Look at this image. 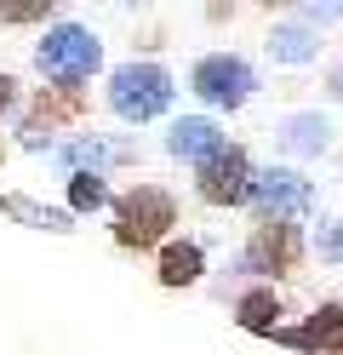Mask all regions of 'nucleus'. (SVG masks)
Wrapping results in <instances>:
<instances>
[{
	"mask_svg": "<svg viewBox=\"0 0 343 355\" xmlns=\"http://www.w3.org/2000/svg\"><path fill=\"white\" fill-rule=\"evenodd\" d=\"M297 252H304V241L292 224H263L246 252V270H286V263H297Z\"/></svg>",
	"mask_w": 343,
	"mask_h": 355,
	"instance_id": "obj_7",
	"label": "nucleus"
},
{
	"mask_svg": "<svg viewBox=\"0 0 343 355\" xmlns=\"http://www.w3.org/2000/svg\"><path fill=\"white\" fill-rule=\"evenodd\" d=\"M252 212H258V224H286V218H304L315 207V189L309 178H297L286 166H269L263 178H252Z\"/></svg>",
	"mask_w": 343,
	"mask_h": 355,
	"instance_id": "obj_3",
	"label": "nucleus"
},
{
	"mask_svg": "<svg viewBox=\"0 0 343 355\" xmlns=\"http://www.w3.org/2000/svg\"><path fill=\"white\" fill-rule=\"evenodd\" d=\"M195 275H200V247L195 241H177V247L160 252V281L166 286H189Z\"/></svg>",
	"mask_w": 343,
	"mask_h": 355,
	"instance_id": "obj_11",
	"label": "nucleus"
},
{
	"mask_svg": "<svg viewBox=\"0 0 343 355\" xmlns=\"http://www.w3.org/2000/svg\"><path fill=\"white\" fill-rule=\"evenodd\" d=\"M269 52L281 58V63H304V58L320 52V40H315L304 24H286V29H274V35H269Z\"/></svg>",
	"mask_w": 343,
	"mask_h": 355,
	"instance_id": "obj_12",
	"label": "nucleus"
},
{
	"mask_svg": "<svg viewBox=\"0 0 343 355\" xmlns=\"http://www.w3.org/2000/svg\"><path fill=\"white\" fill-rule=\"evenodd\" d=\"M114 218H121V241L126 247H149V241L166 235V224H177V207H172L166 189L137 184L126 201H114Z\"/></svg>",
	"mask_w": 343,
	"mask_h": 355,
	"instance_id": "obj_4",
	"label": "nucleus"
},
{
	"mask_svg": "<svg viewBox=\"0 0 343 355\" xmlns=\"http://www.w3.org/2000/svg\"><path fill=\"white\" fill-rule=\"evenodd\" d=\"M240 327H252V332H281V298H274V293H246V298H240Z\"/></svg>",
	"mask_w": 343,
	"mask_h": 355,
	"instance_id": "obj_14",
	"label": "nucleus"
},
{
	"mask_svg": "<svg viewBox=\"0 0 343 355\" xmlns=\"http://www.w3.org/2000/svg\"><path fill=\"white\" fill-rule=\"evenodd\" d=\"M109 161H126V144H98V138H80V144H69L63 149V166L75 172V166H109Z\"/></svg>",
	"mask_w": 343,
	"mask_h": 355,
	"instance_id": "obj_13",
	"label": "nucleus"
},
{
	"mask_svg": "<svg viewBox=\"0 0 343 355\" xmlns=\"http://www.w3.org/2000/svg\"><path fill=\"white\" fill-rule=\"evenodd\" d=\"M326 138H332L326 115H292V121L281 126V149H286V155H320Z\"/></svg>",
	"mask_w": 343,
	"mask_h": 355,
	"instance_id": "obj_9",
	"label": "nucleus"
},
{
	"mask_svg": "<svg viewBox=\"0 0 343 355\" xmlns=\"http://www.w3.org/2000/svg\"><path fill=\"white\" fill-rule=\"evenodd\" d=\"M320 258H326V263H343V224L320 230Z\"/></svg>",
	"mask_w": 343,
	"mask_h": 355,
	"instance_id": "obj_16",
	"label": "nucleus"
},
{
	"mask_svg": "<svg viewBox=\"0 0 343 355\" xmlns=\"http://www.w3.org/2000/svg\"><path fill=\"white\" fill-rule=\"evenodd\" d=\"M0 212L23 218L29 230H52V235H69V230H75V224H69V212H58V207H40V201H29V195H0Z\"/></svg>",
	"mask_w": 343,
	"mask_h": 355,
	"instance_id": "obj_10",
	"label": "nucleus"
},
{
	"mask_svg": "<svg viewBox=\"0 0 343 355\" xmlns=\"http://www.w3.org/2000/svg\"><path fill=\"white\" fill-rule=\"evenodd\" d=\"M166 149L177 155V161H212V155L223 149V132H218L212 121H206V115H183V121L172 126Z\"/></svg>",
	"mask_w": 343,
	"mask_h": 355,
	"instance_id": "obj_8",
	"label": "nucleus"
},
{
	"mask_svg": "<svg viewBox=\"0 0 343 355\" xmlns=\"http://www.w3.org/2000/svg\"><path fill=\"white\" fill-rule=\"evenodd\" d=\"M200 201L212 207H240L252 195V166H246V149H218L212 161H200V178H195Z\"/></svg>",
	"mask_w": 343,
	"mask_h": 355,
	"instance_id": "obj_6",
	"label": "nucleus"
},
{
	"mask_svg": "<svg viewBox=\"0 0 343 355\" xmlns=\"http://www.w3.org/2000/svg\"><path fill=\"white\" fill-rule=\"evenodd\" d=\"M189 86H195V98H206V103H218V109H235V103H246L252 98V69L240 58H229V52H212V58H200L195 63V75H189Z\"/></svg>",
	"mask_w": 343,
	"mask_h": 355,
	"instance_id": "obj_5",
	"label": "nucleus"
},
{
	"mask_svg": "<svg viewBox=\"0 0 343 355\" xmlns=\"http://www.w3.org/2000/svg\"><path fill=\"white\" fill-rule=\"evenodd\" d=\"M337 6H304V24H332Z\"/></svg>",
	"mask_w": 343,
	"mask_h": 355,
	"instance_id": "obj_18",
	"label": "nucleus"
},
{
	"mask_svg": "<svg viewBox=\"0 0 343 355\" xmlns=\"http://www.w3.org/2000/svg\"><path fill=\"white\" fill-rule=\"evenodd\" d=\"M332 92H337V98H343V69H332Z\"/></svg>",
	"mask_w": 343,
	"mask_h": 355,
	"instance_id": "obj_20",
	"label": "nucleus"
},
{
	"mask_svg": "<svg viewBox=\"0 0 343 355\" xmlns=\"http://www.w3.org/2000/svg\"><path fill=\"white\" fill-rule=\"evenodd\" d=\"M35 63H40V69L52 75L58 86H80V80L103 63V46H98V40H91L86 29L63 24V29H52V35H46L40 46H35Z\"/></svg>",
	"mask_w": 343,
	"mask_h": 355,
	"instance_id": "obj_2",
	"label": "nucleus"
},
{
	"mask_svg": "<svg viewBox=\"0 0 343 355\" xmlns=\"http://www.w3.org/2000/svg\"><path fill=\"white\" fill-rule=\"evenodd\" d=\"M69 201H75V212H98V207H109L103 178H98V172H75V184H69Z\"/></svg>",
	"mask_w": 343,
	"mask_h": 355,
	"instance_id": "obj_15",
	"label": "nucleus"
},
{
	"mask_svg": "<svg viewBox=\"0 0 343 355\" xmlns=\"http://www.w3.org/2000/svg\"><path fill=\"white\" fill-rule=\"evenodd\" d=\"M109 103L121 121H155L166 115L172 103V75L160 69V63H126V69H114L109 80Z\"/></svg>",
	"mask_w": 343,
	"mask_h": 355,
	"instance_id": "obj_1",
	"label": "nucleus"
},
{
	"mask_svg": "<svg viewBox=\"0 0 343 355\" xmlns=\"http://www.w3.org/2000/svg\"><path fill=\"white\" fill-rule=\"evenodd\" d=\"M6 103H12V80L0 75V109H6Z\"/></svg>",
	"mask_w": 343,
	"mask_h": 355,
	"instance_id": "obj_19",
	"label": "nucleus"
},
{
	"mask_svg": "<svg viewBox=\"0 0 343 355\" xmlns=\"http://www.w3.org/2000/svg\"><path fill=\"white\" fill-rule=\"evenodd\" d=\"M0 17L6 24H35V17H46V6H0Z\"/></svg>",
	"mask_w": 343,
	"mask_h": 355,
	"instance_id": "obj_17",
	"label": "nucleus"
}]
</instances>
